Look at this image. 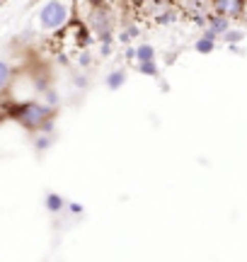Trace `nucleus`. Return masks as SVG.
Masks as SVG:
<instances>
[{"instance_id":"f257e3e1","label":"nucleus","mask_w":247,"mask_h":262,"mask_svg":"<svg viewBox=\"0 0 247 262\" xmlns=\"http://www.w3.org/2000/svg\"><path fill=\"white\" fill-rule=\"evenodd\" d=\"M68 17V8L63 3H46L41 12H39V22H41V27L44 29H58Z\"/></svg>"},{"instance_id":"f03ea898","label":"nucleus","mask_w":247,"mask_h":262,"mask_svg":"<svg viewBox=\"0 0 247 262\" xmlns=\"http://www.w3.org/2000/svg\"><path fill=\"white\" fill-rule=\"evenodd\" d=\"M48 114H51V110L44 107V104H29V107H24V110L19 112V119L27 124V126H37V124H41L46 119Z\"/></svg>"},{"instance_id":"7ed1b4c3","label":"nucleus","mask_w":247,"mask_h":262,"mask_svg":"<svg viewBox=\"0 0 247 262\" xmlns=\"http://www.w3.org/2000/svg\"><path fill=\"white\" fill-rule=\"evenodd\" d=\"M133 56L138 58V63H151L153 58H155V49L148 47V44H143V47H138L133 51Z\"/></svg>"},{"instance_id":"20e7f679","label":"nucleus","mask_w":247,"mask_h":262,"mask_svg":"<svg viewBox=\"0 0 247 262\" xmlns=\"http://www.w3.org/2000/svg\"><path fill=\"white\" fill-rule=\"evenodd\" d=\"M124 83H126V73L124 71H114V73L107 75V88L109 90H119Z\"/></svg>"},{"instance_id":"39448f33","label":"nucleus","mask_w":247,"mask_h":262,"mask_svg":"<svg viewBox=\"0 0 247 262\" xmlns=\"http://www.w3.org/2000/svg\"><path fill=\"white\" fill-rule=\"evenodd\" d=\"M213 39H216V37H213L211 32H206V34L196 41V51H201V54H209V51H213Z\"/></svg>"},{"instance_id":"423d86ee","label":"nucleus","mask_w":247,"mask_h":262,"mask_svg":"<svg viewBox=\"0 0 247 262\" xmlns=\"http://www.w3.org/2000/svg\"><path fill=\"white\" fill-rule=\"evenodd\" d=\"M209 32H211V34H213V37H216L218 32H228V22H226V19H223V17H213V19H211V27H209Z\"/></svg>"},{"instance_id":"0eeeda50","label":"nucleus","mask_w":247,"mask_h":262,"mask_svg":"<svg viewBox=\"0 0 247 262\" xmlns=\"http://www.w3.org/2000/svg\"><path fill=\"white\" fill-rule=\"evenodd\" d=\"M46 206H48V211H61L63 209V199L58 194H48L46 196Z\"/></svg>"},{"instance_id":"6e6552de","label":"nucleus","mask_w":247,"mask_h":262,"mask_svg":"<svg viewBox=\"0 0 247 262\" xmlns=\"http://www.w3.org/2000/svg\"><path fill=\"white\" fill-rule=\"evenodd\" d=\"M10 80V66L0 61V88H5Z\"/></svg>"},{"instance_id":"1a4fd4ad","label":"nucleus","mask_w":247,"mask_h":262,"mask_svg":"<svg viewBox=\"0 0 247 262\" xmlns=\"http://www.w3.org/2000/svg\"><path fill=\"white\" fill-rule=\"evenodd\" d=\"M138 71H141L143 75H155L158 73V66H155V61H151V63H138Z\"/></svg>"},{"instance_id":"9d476101","label":"nucleus","mask_w":247,"mask_h":262,"mask_svg":"<svg viewBox=\"0 0 247 262\" xmlns=\"http://www.w3.org/2000/svg\"><path fill=\"white\" fill-rule=\"evenodd\" d=\"M218 10H240V3H218Z\"/></svg>"},{"instance_id":"9b49d317","label":"nucleus","mask_w":247,"mask_h":262,"mask_svg":"<svg viewBox=\"0 0 247 262\" xmlns=\"http://www.w3.org/2000/svg\"><path fill=\"white\" fill-rule=\"evenodd\" d=\"M238 39H242V32H228V34H226V41H230V44L238 41Z\"/></svg>"},{"instance_id":"f8f14e48","label":"nucleus","mask_w":247,"mask_h":262,"mask_svg":"<svg viewBox=\"0 0 247 262\" xmlns=\"http://www.w3.org/2000/svg\"><path fill=\"white\" fill-rule=\"evenodd\" d=\"M70 211H73V214H80V211H83V204L73 202V204H70Z\"/></svg>"},{"instance_id":"ddd939ff","label":"nucleus","mask_w":247,"mask_h":262,"mask_svg":"<svg viewBox=\"0 0 247 262\" xmlns=\"http://www.w3.org/2000/svg\"><path fill=\"white\" fill-rule=\"evenodd\" d=\"M46 146H48V139H39V141H37V148H41V150H44V148H46Z\"/></svg>"},{"instance_id":"4468645a","label":"nucleus","mask_w":247,"mask_h":262,"mask_svg":"<svg viewBox=\"0 0 247 262\" xmlns=\"http://www.w3.org/2000/svg\"><path fill=\"white\" fill-rule=\"evenodd\" d=\"M48 102H58V95L56 93H48Z\"/></svg>"}]
</instances>
